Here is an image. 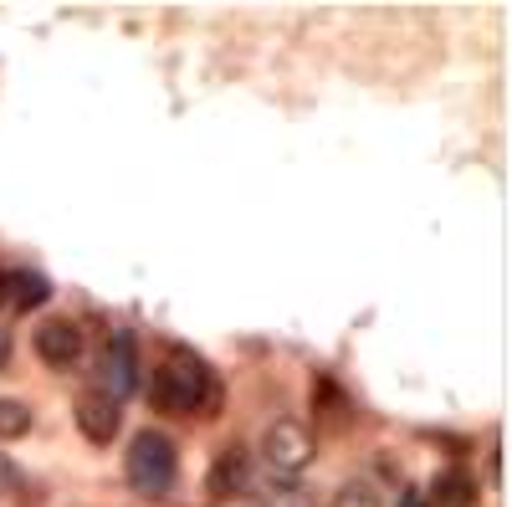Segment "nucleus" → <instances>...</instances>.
Here are the masks:
<instances>
[{
	"mask_svg": "<svg viewBox=\"0 0 512 507\" xmlns=\"http://www.w3.org/2000/svg\"><path fill=\"white\" fill-rule=\"evenodd\" d=\"M149 395H154V405H159L164 415H200V420H210V415H216V405H221L216 374L205 369V359H195V354H185V349H175V354L154 369Z\"/></svg>",
	"mask_w": 512,
	"mask_h": 507,
	"instance_id": "nucleus-1",
	"label": "nucleus"
},
{
	"mask_svg": "<svg viewBox=\"0 0 512 507\" xmlns=\"http://www.w3.org/2000/svg\"><path fill=\"white\" fill-rule=\"evenodd\" d=\"M123 477H128V487H134L139 497H149V502L169 497V487H175V477H180L175 441H169L164 431H139L134 441H128V451H123Z\"/></svg>",
	"mask_w": 512,
	"mask_h": 507,
	"instance_id": "nucleus-2",
	"label": "nucleus"
},
{
	"mask_svg": "<svg viewBox=\"0 0 512 507\" xmlns=\"http://www.w3.org/2000/svg\"><path fill=\"white\" fill-rule=\"evenodd\" d=\"M262 456H267V472L297 477L303 467H313V431L303 420H272L262 436Z\"/></svg>",
	"mask_w": 512,
	"mask_h": 507,
	"instance_id": "nucleus-3",
	"label": "nucleus"
},
{
	"mask_svg": "<svg viewBox=\"0 0 512 507\" xmlns=\"http://www.w3.org/2000/svg\"><path fill=\"white\" fill-rule=\"evenodd\" d=\"M139 390V349H134V333L118 328L103 349V395L118 405Z\"/></svg>",
	"mask_w": 512,
	"mask_h": 507,
	"instance_id": "nucleus-4",
	"label": "nucleus"
},
{
	"mask_svg": "<svg viewBox=\"0 0 512 507\" xmlns=\"http://www.w3.org/2000/svg\"><path fill=\"white\" fill-rule=\"evenodd\" d=\"M31 349H36L41 364L67 369V364H77V354H82V328L67 323V318H47V323L31 333Z\"/></svg>",
	"mask_w": 512,
	"mask_h": 507,
	"instance_id": "nucleus-5",
	"label": "nucleus"
},
{
	"mask_svg": "<svg viewBox=\"0 0 512 507\" xmlns=\"http://www.w3.org/2000/svg\"><path fill=\"white\" fill-rule=\"evenodd\" d=\"M72 415H77V431L88 436L93 446H108V441L118 436V426H123V410H118L103 390H82L77 405H72Z\"/></svg>",
	"mask_w": 512,
	"mask_h": 507,
	"instance_id": "nucleus-6",
	"label": "nucleus"
},
{
	"mask_svg": "<svg viewBox=\"0 0 512 507\" xmlns=\"http://www.w3.org/2000/svg\"><path fill=\"white\" fill-rule=\"evenodd\" d=\"M246 487H251V477H246V451H241V446H226V451L216 456V467H210V477H205V492L216 497V502H241Z\"/></svg>",
	"mask_w": 512,
	"mask_h": 507,
	"instance_id": "nucleus-7",
	"label": "nucleus"
},
{
	"mask_svg": "<svg viewBox=\"0 0 512 507\" xmlns=\"http://www.w3.org/2000/svg\"><path fill=\"white\" fill-rule=\"evenodd\" d=\"M47 298H52V282L41 277V272H6V303L11 308L31 313V308H41Z\"/></svg>",
	"mask_w": 512,
	"mask_h": 507,
	"instance_id": "nucleus-8",
	"label": "nucleus"
},
{
	"mask_svg": "<svg viewBox=\"0 0 512 507\" xmlns=\"http://www.w3.org/2000/svg\"><path fill=\"white\" fill-rule=\"evenodd\" d=\"M425 507H477V482L466 472H441Z\"/></svg>",
	"mask_w": 512,
	"mask_h": 507,
	"instance_id": "nucleus-9",
	"label": "nucleus"
},
{
	"mask_svg": "<svg viewBox=\"0 0 512 507\" xmlns=\"http://www.w3.org/2000/svg\"><path fill=\"white\" fill-rule=\"evenodd\" d=\"M26 431H31V410H26L21 400L0 395V441H16V436H26Z\"/></svg>",
	"mask_w": 512,
	"mask_h": 507,
	"instance_id": "nucleus-10",
	"label": "nucleus"
},
{
	"mask_svg": "<svg viewBox=\"0 0 512 507\" xmlns=\"http://www.w3.org/2000/svg\"><path fill=\"white\" fill-rule=\"evenodd\" d=\"M333 507H384V502H379V492L369 482H344L333 492Z\"/></svg>",
	"mask_w": 512,
	"mask_h": 507,
	"instance_id": "nucleus-11",
	"label": "nucleus"
},
{
	"mask_svg": "<svg viewBox=\"0 0 512 507\" xmlns=\"http://www.w3.org/2000/svg\"><path fill=\"white\" fill-rule=\"evenodd\" d=\"M16 482H21V472H16V461H11L6 451H0V497H6V492H16Z\"/></svg>",
	"mask_w": 512,
	"mask_h": 507,
	"instance_id": "nucleus-12",
	"label": "nucleus"
},
{
	"mask_svg": "<svg viewBox=\"0 0 512 507\" xmlns=\"http://www.w3.org/2000/svg\"><path fill=\"white\" fill-rule=\"evenodd\" d=\"M6 364H11V333L0 328V369H6Z\"/></svg>",
	"mask_w": 512,
	"mask_h": 507,
	"instance_id": "nucleus-13",
	"label": "nucleus"
},
{
	"mask_svg": "<svg viewBox=\"0 0 512 507\" xmlns=\"http://www.w3.org/2000/svg\"><path fill=\"white\" fill-rule=\"evenodd\" d=\"M400 507H425V497H420V492H405V497H400Z\"/></svg>",
	"mask_w": 512,
	"mask_h": 507,
	"instance_id": "nucleus-14",
	"label": "nucleus"
},
{
	"mask_svg": "<svg viewBox=\"0 0 512 507\" xmlns=\"http://www.w3.org/2000/svg\"><path fill=\"white\" fill-rule=\"evenodd\" d=\"M0 308H6V272H0Z\"/></svg>",
	"mask_w": 512,
	"mask_h": 507,
	"instance_id": "nucleus-15",
	"label": "nucleus"
},
{
	"mask_svg": "<svg viewBox=\"0 0 512 507\" xmlns=\"http://www.w3.org/2000/svg\"><path fill=\"white\" fill-rule=\"evenodd\" d=\"M231 507H262V502H231Z\"/></svg>",
	"mask_w": 512,
	"mask_h": 507,
	"instance_id": "nucleus-16",
	"label": "nucleus"
}]
</instances>
